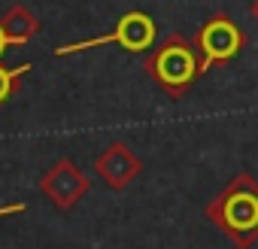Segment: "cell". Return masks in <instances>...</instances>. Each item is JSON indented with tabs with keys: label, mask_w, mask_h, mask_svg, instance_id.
<instances>
[{
	"label": "cell",
	"mask_w": 258,
	"mask_h": 249,
	"mask_svg": "<svg viewBox=\"0 0 258 249\" xmlns=\"http://www.w3.org/2000/svg\"><path fill=\"white\" fill-rule=\"evenodd\" d=\"M204 216L234 243V249H249L258 243V179L243 170L237 173L207 207Z\"/></svg>",
	"instance_id": "1"
},
{
	"label": "cell",
	"mask_w": 258,
	"mask_h": 249,
	"mask_svg": "<svg viewBox=\"0 0 258 249\" xmlns=\"http://www.w3.org/2000/svg\"><path fill=\"white\" fill-rule=\"evenodd\" d=\"M146 70L161 85V91H167V97L179 100L191 88V82L201 76V52H198V46L188 43V37L170 34L149 55Z\"/></svg>",
	"instance_id": "2"
},
{
	"label": "cell",
	"mask_w": 258,
	"mask_h": 249,
	"mask_svg": "<svg viewBox=\"0 0 258 249\" xmlns=\"http://www.w3.org/2000/svg\"><path fill=\"white\" fill-rule=\"evenodd\" d=\"M158 37V28L152 22L149 13H124L115 28L109 34H100V37H91V40H79V43H70V46H58L55 55L64 58V55H76V52H88V49H100V46H109V43H118L121 49L127 52H143L155 43Z\"/></svg>",
	"instance_id": "3"
},
{
	"label": "cell",
	"mask_w": 258,
	"mask_h": 249,
	"mask_svg": "<svg viewBox=\"0 0 258 249\" xmlns=\"http://www.w3.org/2000/svg\"><path fill=\"white\" fill-rule=\"evenodd\" d=\"M246 37L228 16H213L198 31V52H201V73H207L213 64H225L240 55Z\"/></svg>",
	"instance_id": "4"
},
{
	"label": "cell",
	"mask_w": 258,
	"mask_h": 249,
	"mask_svg": "<svg viewBox=\"0 0 258 249\" xmlns=\"http://www.w3.org/2000/svg\"><path fill=\"white\" fill-rule=\"evenodd\" d=\"M40 192H43L58 210H73V207L79 204V198H82L85 192H91V179L76 167L73 158H61V161H55V164L43 173Z\"/></svg>",
	"instance_id": "5"
},
{
	"label": "cell",
	"mask_w": 258,
	"mask_h": 249,
	"mask_svg": "<svg viewBox=\"0 0 258 249\" xmlns=\"http://www.w3.org/2000/svg\"><path fill=\"white\" fill-rule=\"evenodd\" d=\"M143 170V161L127 149L124 143H109L97 158H94V173L112 189V192H121L127 189Z\"/></svg>",
	"instance_id": "6"
},
{
	"label": "cell",
	"mask_w": 258,
	"mask_h": 249,
	"mask_svg": "<svg viewBox=\"0 0 258 249\" xmlns=\"http://www.w3.org/2000/svg\"><path fill=\"white\" fill-rule=\"evenodd\" d=\"M0 28H4L10 46H22V43H31V40L40 34V19H37L28 7L16 4V7L7 10L4 19H0Z\"/></svg>",
	"instance_id": "7"
},
{
	"label": "cell",
	"mask_w": 258,
	"mask_h": 249,
	"mask_svg": "<svg viewBox=\"0 0 258 249\" xmlns=\"http://www.w3.org/2000/svg\"><path fill=\"white\" fill-rule=\"evenodd\" d=\"M28 70H31V64H19V67H4L0 64V106L19 91V82H22V76Z\"/></svg>",
	"instance_id": "8"
},
{
	"label": "cell",
	"mask_w": 258,
	"mask_h": 249,
	"mask_svg": "<svg viewBox=\"0 0 258 249\" xmlns=\"http://www.w3.org/2000/svg\"><path fill=\"white\" fill-rule=\"evenodd\" d=\"M28 204H10V207H0V216H13V213H25Z\"/></svg>",
	"instance_id": "9"
},
{
	"label": "cell",
	"mask_w": 258,
	"mask_h": 249,
	"mask_svg": "<svg viewBox=\"0 0 258 249\" xmlns=\"http://www.w3.org/2000/svg\"><path fill=\"white\" fill-rule=\"evenodd\" d=\"M7 46H10V43H7V34H4V28H0V55L7 52Z\"/></svg>",
	"instance_id": "10"
},
{
	"label": "cell",
	"mask_w": 258,
	"mask_h": 249,
	"mask_svg": "<svg viewBox=\"0 0 258 249\" xmlns=\"http://www.w3.org/2000/svg\"><path fill=\"white\" fill-rule=\"evenodd\" d=\"M249 13H252V19L258 22V0H252V7H249Z\"/></svg>",
	"instance_id": "11"
}]
</instances>
